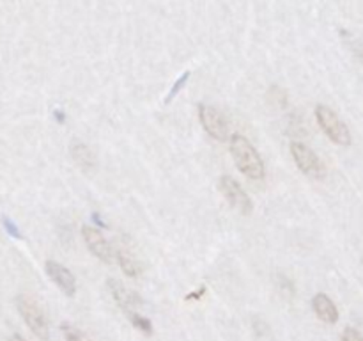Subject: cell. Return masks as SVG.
<instances>
[{"mask_svg":"<svg viewBox=\"0 0 363 341\" xmlns=\"http://www.w3.org/2000/svg\"><path fill=\"white\" fill-rule=\"evenodd\" d=\"M229 149L230 155H233L234 163H236L238 169L241 170V174H245V176L252 181L264 180V160H262V156L259 155L257 149L254 148V144H252L245 135L233 134V137H230L229 141Z\"/></svg>","mask_w":363,"mask_h":341,"instance_id":"1","label":"cell"},{"mask_svg":"<svg viewBox=\"0 0 363 341\" xmlns=\"http://www.w3.org/2000/svg\"><path fill=\"white\" fill-rule=\"evenodd\" d=\"M315 121L321 126V130L325 131L326 137L337 146H351L353 137H351V131L347 128V124L340 119L335 114V110L330 109L328 105H315Z\"/></svg>","mask_w":363,"mask_h":341,"instance_id":"2","label":"cell"},{"mask_svg":"<svg viewBox=\"0 0 363 341\" xmlns=\"http://www.w3.org/2000/svg\"><path fill=\"white\" fill-rule=\"evenodd\" d=\"M16 308L20 311L21 318L27 323L28 329L32 330L35 337L46 341L50 337V327L48 320H46L45 311H43L41 305L38 304L35 298H32L30 295H18L16 297Z\"/></svg>","mask_w":363,"mask_h":341,"instance_id":"3","label":"cell"},{"mask_svg":"<svg viewBox=\"0 0 363 341\" xmlns=\"http://www.w3.org/2000/svg\"><path fill=\"white\" fill-rule=\"evenodd\" d=\"M289 149L294 163H296V167L305 176L314 178V180H323L326 176L325 163L321 162V158H319L314 149L308 148L307 144H303L300 141L291 142Z\"/></svg>","mask_w":363,"mask_h":341,"instance_id":"4","label":"cell"},{"mask_svg":"<svg viewBox=\"0 0 363 341\" xmlns=\"http://www.w3.org/2000/svg\"><path fill=\"white\" fill-rule=\"evenodd\" d=\"M199 121H201L202 128L206 130V134L211 135L213 139L220 142L230 141L233 135L229 134V121L223 117V114L220 112L216 107L208 105V103H199Z\"/></svg>","mask_w":363,"mask_h":341,"instance_id":"5","label":"cell"},{"mask_svg":"<svg viewBox=\"0 0 363 341\" xmlns=\"http://www.w3.org/2000/svg\"><path fill=\"white\" fill-rule=\"evenodd\" d=\"M218 188L220 192H222L223 197L227 199V202H229L236 212H240L241 215H248V213H252V210H254V202H252L250 195L247 194V190H245V188L241 187L233 176H227V174L220 176Z\"/></svg>","mask_w":363,"mask_h":341,"instance_id":"6","label":"cell"},{"mask_svg":"<svg viewBox=\"0 0 363 341\" xmlns=\"http://www.w3.org/2000/svg\"><path fill=\"white\" fill-rule=\"evenodd\" d=\"M82 237H84L85 245H87L89 251L103 263H112L116 259V251L112 249V245L108 244V240L105 238V234L94 226H84L82 227Z\"/></svg>","mask_w":363,"mask_h":341,"instance_id":"7","label":"cell"},{"mask_svg":"<svg viewBox=\"0 0 363 341\" xmlns=\"http://www.w3.org/2000/svg\"><path fill=\"white\" fill-rule=\"evenodd\" d=\"M106 284H108L110 295H112V298L116 301V304L119 305L124 315L131 316L135 313H138L137 309L142 305V298L137 291L124 286L119 279H108Z\"/></svg>","mask_w":363,"mask_h":341,"instance_id":"8","label":"cell"},{"mask_svg":"<svg viewBox=\"0 0 363 341\" xmlns=\"http://www.w3.org/2000/svg\"><path fill=\"white\" fill-rule=\"evenodd\" d=\"M45 270L46 274H48L50 279L59 286V290L62 291L64 295L74 297V293H77V277L73 276V272H71L67 266L55 261V259H48V261L45 263Z\"/></svg>","mask_w":363,"mask_h":341,"instance_id":"9","label":"cell"},{"mask_svg":"<svg viewBox=\"0 0 363 341\" xmlns=\"http://www.w3.org/2000/svg\"><path fill=\"white\" fill-rule=\"evenodd\" d=\"M312 309H314L315 316L321 322L330 323V325H335L339 322V308H337L335 302L326 293L314 295V298H312Z\"/></svg>","mask_w":363,"mask_h":341,"instance_id":"10","label":"cell"},{"mask_svg":"<svg viewBox=\"0 0 363 341\" xmlns=\"http://www.w3.org/2000/svg\"><path fill=\"white\" fill-rule=\"evenodd\" d=\"M69 153L71 158L74 160V163H77L82 170L91 173V170L96 169V156L87 144H84V142H73L69 148Z\"/></svg>","mask_w":363,"mask_h":341,"instance_id":"11","label":"cell"},{"mask_svg":"<svg viewBox=\"0 0 363 341\" xmlns=\"http://www.w3.org/2000/svg\"><path fill=\"white\" fill-rule=\"evenodd\" d=\"M116 259H117V263H119L121 270H123L128 277H131V279H137V277H140V274H142L140 263H138L137 259L130 254V252L117 251Z\"/></svg>","mask_w":363,"mask_h":341,"instance_id":"12","label":"cell"},{"mask_svg":"<svg viewBox=\"0 0 363 341\" xmlns=\"http://www.w3.org/2000/svg\"><path fill=\"white\" fill-rule=\"evenodd\" d=\"M60 330H62V336L66 341H92L91 337L84 332V330H80L78 327L71 325V323L64 322L62 325H60Z\"/></svg>","mask_w":363,"mask_h":341,"instance_id":"13","label":"cell"},{"mask_svg":"<svg viewBox=\"0 0 363 341\" xmlns=\"http://www.w3.org/2000/svg\"><path fill=\"white\" fill-rule=\"evenodd\" d=\"M128 318H130V322L133 323V327L137 330H140V332H144L145 336H151L152 334V322L151 320L147 318V316H144L142 315V313H135V315H131V316H128Z\"/></svg>","mask_w":363,"mask_h":341,"instance_id":"14","label":"cell"},{"mask_svg":"<svg viewBox=\"0 0 363 341\" xmlns=\"http://www.w3.org/2000/svg\"><path fill=\"white\" fill-rule=\"evenodd\" d=\"M190 75H191L190 71H184V73L181 75L179 78H177V80H176V84L172 85V89H170V92H169V94H167V98H165V103H170V102H172L174 98H176L177 94H179V91H181V89H183L184 85H186V82H188V78H190Z\"/></svg>","mask_w":363,"mask_h":341,"instance_id":"15","label":"cell"},{"mask_svg":"<svg viewBox=\"0 0 363 341\" xmlns=\"http://www.w3.org/2000/svg\"><path fill=\"white\" fill-rule=\"evenodd\" d=\"M268 98L272 99V102H275L279 107H286V103H287V102H286V99H287L286 92H284L280 87H277V85H273V87L269 89Z\"/></svg>","mask_w":363,"mask_h":341,"instance_id":"16","label":"cell"},{"mask_svg":"<svg viewBox=\"0 0 363 341\" xmlns=\"http://www.w3.org/2000/svg\"><path fill=\"white\" fill-rule=\"evenodd\" d=\"M342 341H363V334L360 330H357L354 327H346L342 330V336H340Z\"/></svg>","mask_w":363,"mask_h":341,"instance_id":"17","label":"cell"},{"mask_svg":"<svg viewBox=\"0 0 363 341\" xmlns=\"http://www.w3.org/2000/svg\"><path fill=\"white\" fill-rule=\"evenodd\" d=\"M254 330L259 337H262L264 334H268V323L262 322L261 318H255L254 320Z\"/></svg>","mask_w":363,"mask_h":341,"instance_id":"18","label":"cell"},{"mask_svg":"<svg viewBox=\"0 0 363 341\" xmlns=\"http://www.w3.org/2000/svg\"><path fill=\"white\" fill-rule=\"evenodd\" d=\"M4 226H6V229L9 231V234H13L14 238H21V233L20 231H18V227H16V224L14 222H11L9 219H7V217H4Z\"/></svg>","mask_w":363,"mask_h":341,"instance_id":"19","label":"cell"},{"mask_svg":"<svg viewBox=\"0 0 363 341\" xmlns=\"http://www.w3.org/2000/svg\"><path fill=\"white\" fill-rule=\"evenodd\" d=\"M204 295H206V286H201V288H199V290L190 291V293H188L186 297H184V301H201V298L204 297Z\"/></svg>","mask_w":363,"mask_h":341,"instance_id":"20","label":"cell"},{"mask_svg":"<svg viewBox=\"0 0 363 341\" xmlns=\"http://www.w3.org/2000/svg\"><path fill=\"white\" fill-rule=\"evenodd\" d=\"M92 220H94V222H96V224H98V226H99V227H106V224H105V222H103V220H101V217H99V215H98V213H92Z\"/></svg>","mask_w":363,"mask_h":341,"instance_id":"21","label":"cell"},{"mask_svg":"<svg viewBox=\"0 0 363 341\" xmlns=\"http://www.w3.org/2000/svg\"><path fill=\"white\" fill-rule=\"evenodd\" d=\"M53 114H55V117L60 121V123H64V121H66V116H64L62 110H55V112H53Z\"/></svg>","mask_w":363,"mask_h":341,"instance_id":"22","label":"cell"},{"mask_svg":"<svg viewBox=\"0 0 363 341\" xmlns=\"http://www.w3.org/2000/svg\"><path fill=\"white\" fill-rule=\"evenodd\" d=\"M9 341H27L25 337H21L20 334H13V336L9 337Z\"/></svg>","mask_w":363,"mask_h":341,"instance_id":"23","label":"cell"},{"mask_svg":"<svg viewBox=\"0 0 363 341\" xmlns=\"http://www.w3.org/2000/svg\"><path fill=\"white\" fill-rule=\"evenodd\" d=\"M358 55H360V59L363 60V46H360V48H358Z\"/></svg>","mask_w":363,"mask_h":341,"instance_id":"24","label":"cell"}]
</instances>
